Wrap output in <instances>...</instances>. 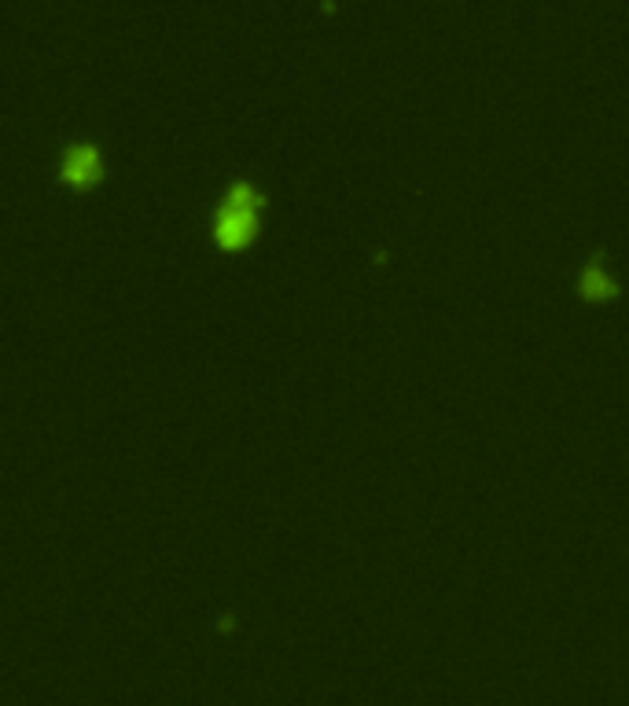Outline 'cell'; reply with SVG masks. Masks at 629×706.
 <instances>
[{
  "label": "cell",
  "mask_w": 629,
  "mask_h": 706,
  "mask_svg": "<svg viewBox=\"0 0 629 706\" xmlns=\"http://www.w3.org/2000/svg\"><path fill=\"white\" fill-rule=\"evenodd\" d=\"M265 195L251 181H232L210 214V240L225 254H243L262 232Z\"/></svg>",
  "instance_id": "cell-1"
},
{
  "label": "cell",
  "mask_w": 629,
  "mask_h": 706,
  "mask_svg": "<svg viewBox=\"0 0 629 706\" xmlns=\"http://www.w3.org/2000/svg\"><path fill=\"white\" fill-rule=\"evenodd\" d=\"M59 181L74 192H89L103 181V155L96 144H70L59 159Z\"/></svg>",
  "instance_id": "cell-2"
},
{
  "label": "cell",
  "mask_w": 629,
  "mask_h": 706,
  "mask_svg": "<svg viewBox=\"0 0 629 706\" xmlns=\"http://www.w3.org/2000/svg\"><path fill=\"white\" fill-rule=\"evenodd\" d=\"M618 295H622V284L604 265V251H593L578 269V298L589 306H607V302H618Z\"/></svg>",
  "instance_id": "cell-3"
},
{
  "label": "cell",
  "mask_w": 629,
  "mask_h": 706,
  "mask_svg": "<svg viewBox=\"0 0 629 706\" xmlns=\"http://www.w3.org/2000/svg\"><path fill=\"white\" fill-rule=\"evenodd\" d=\"M236 626H240V622H236V615H221V622H218L221 633H232Z\"/></svg>",
  "instance_id": "cell-4"
}]
</instances>
